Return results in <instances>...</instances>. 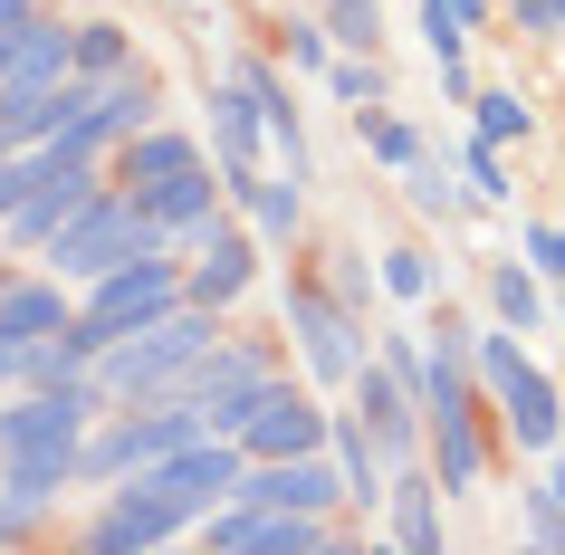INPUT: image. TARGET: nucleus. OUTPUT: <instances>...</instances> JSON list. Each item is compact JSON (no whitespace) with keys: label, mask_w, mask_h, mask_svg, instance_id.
<instances>
[{"label":"nucleus","mask_w":565,"mask_h":555,"mask_svg":"<svg viewBox=\"0 0 565 555\" xmlns=\"http://www.w3.org/2000/svg\"><path fill=\"white\" fill-rule=\"evenodd\" d=\"M460 173H470V202H508V192H518V182H508V145H460Z\"/></svg>","instance_id":"30"},{"label":"nucleus","mask_w":565,"mask_h":555,"mask_svg":"<svg viewBox=\"0 0 565 555\" xmlns=\"http://www.w3.org/2000/svg\"><path fill=\"white\" fill-rule=\"evenodd\" d=\"M527 546L565 555V489H546V479H536V489H527Z\"/></svg>","instance_id":"33"},{"label":"nucleus","mask_w":565,"mask_h":555,"mask_svg":"<svg viewBox=\"0 0 565 555\" xmlns=\"http://www.w3.org/2000/svg\"><path fill=\"white\" fill-rule=\"evenodd\" d=\"M327 87L335 96H345V106H355V116H364V106H384V67H374V58H327Z\"/></svg>","instance_id":"31"},{"label":"nucleus","mask_w":565,"mask_h":555,"mask_svg":"<svg viewBox=\"0 0 565 555\" xmlns=\"http://www.w3.org/2000/svg\"><path fill=\"white\" fill-rule=\"evenodd\" d=\"M39 10H58V0H0V30H10V20H39Z\"/></svg>","instance_id":"39"},{"label":"nucleus","mask_w":565,"mask_h":555,"mask_svg":"<svg viewBox=\"0 0 565 555\" xmlns=\"http://www.w3.org/2000/svg\"><path fill=\"white\" fill-rule=\"evenodd\" d=\"M0 393H20V345L0 335Z\"/></svg>","instance_id":"40"},{"label":"nucleus","mask_w":565,"mask_h":555,"mask_svg":"<svg viewBox=\"0 0 565 555\" xmlns=\"http://www.w3.org/2000/svg\"><path fill=\"white\" fill-rule=\"evenodd\" d=\"M470 383L489 393V412H499V440H508V450H527V460L565 450V393H556V374H546V364L518 345V325H499V317H479V325H470Z\"/></svg>","instance_id":"2"},{"label":"nucleus","mask_w":565,"mask_h":555,"mask_svg":"<svg viewBox=\"0 0 565 555\" xmlns=\"http://www.w3.org/2000/svg\"><path fill=\"white\" fill-rule=\"evenodd\" d=\"M221 335H231V325L182 297L173 317L135 325V335H106V345L87 354V383H96V403H163V393H182V374H192Z\"/></svg>","instance_id":"1"},{"label":"nucleus","mask_w":565,"mask_h":555,"mask_svg":"<svg viewBox=\"0 0 565 555\" xmlns=\"http://www.w3.org/2000/svg\"><path fill=\"white\" fill-rule=\"evenodd\" d=\"M508 10H518V30H527V39H565L556 0H508Z\"/></svg>","instance_id":"37"},{"label":"nucleus","mask_w":565,"mask_h":555,"mask_svg":"<svg viewBox=\"0 0 565 555\" xmlns=\"http://www.w3.org/2000/svg\"><path fill=\"white\" fill-rule=\"evenodd\" d=\"M77 317V288L49 278V268H0V335L10 345H39V335H58Z\"/></svg>","instance_id":"15"},{"label":"nucleus","mask_w":565,"mask_h":555,"mask_svg":"<svg viewBox=\"0 0 565 555\" xmlns=\"http://www.w3.org/2000/svg\"><path fill=\"white\" fill-rule=\"evenodd\" d=\"M221 202H239L249 239H268V249H298V239H307V182H268V173H221Z\"/></svg>","instance_id":"16"},{"label":"nucleus","mask_w":565,"mask_h":555,"mask_svg":"<svg viewBox=\"0 0 565 555\" xmlns=\"http://www.w3.org/2000/svg\"><path fill=\"white\" fill-rule=\"evenodd\" d=\"M556 20H565V0H556Z\"/></svg>","instance_id":"41"},{"label":"nucleus","mask_w":565,"mask_h":555,"mask_svg":"<svg viewBox=\"0 0 565 555\" xmlns=\"http://www.w3.org/2000/svg\"><path fill=\"white\" fill-rule=\"evenodd\" d=\"M345 412H355V421H364V440L384 450V469L422 460V403L384 374V354H364L355 374H345Z\"/></svg>","instance_id":"12"},{"label":"nucleus","mask_w":565,"mask_h":555,"mask_svg":"<svg viewBox=\"0 0 565 555\" xmlns=\"http://www.w3.org/2000/svg\"><path fill=\"white\" fill-rule=\"evenodd\" d=\"M58 77H67V20L58 10L0 30V87H58Z\"/></svg>","instance_id":"19"},{"label":"nucleus","mask_w":565,"mask_h":555,"mask_svg":"<svg viewBox=\"0 0 565 555\" xmlns=\"http://www.w3.org/2000/svg\"><path fill=\"white\" fill-rule=\"evenodd\" d=\"M145 249H173V239L145 221V202H135L125 182H96L87 202L67 211L49 239H39V268H49V278H67V288H87V278H106V268H125V259H145Z\"/></svg>","instance_id":"3"},{"label":"nucleus","mask_w":565,"mask_h":555,"mask_svg":"<svg viewBox=\"0 0 565 555\" xmlns=\"http://www.w3.org/2000/svg\"><path fill=\"white\" fill-rule=\"evenodd\" d=\"M231 440H239V460H278V450H327V403L307 393V383H288V364L239 403V421H231Z\"/></svg>","instance_id":"8"},{"label":"nucleus","mask_w":565,"mask_h":555,"mask_svg":"<svg viewBox=\"0 0 565 555\" xmlns=\"http://www.w3.org/2000/svg\"><path fill=\"white\" fill-rule=\"evenodd\" d=\"M135 479H153V489L173 498L182 517H211V508L231 498V479H239V440L202 431V440H182V450H163L153 469H135Z\"/></svg>","instance_id":"13"},{"label":"nucleus","mask_w":565,"mask_h":555,"mask_svg":"<svg viewBox=\"0 0 565 555\" xmlns=\"http://www.w3.org/2000/svg\"><path fill=\"white\" fill-rule=\"evenodd\" d=\"M317 30H327L345 58H374V49H384V10H374V0H327V20H317Z\"/></svg>","instance_id":"28"},{"label":"nucleus","mask_w":565,"mask_h":555,"mask_svg":"<svg viewBox=\"0 0 565 555\" xmlns=\"http://www.w3.org/2000/svg\"><path fill=\"white\" fill-rule=\"evenodd\" d=\"M192 536L211 555H327V546H345L335 517H307V508H231V498L211 517H192Z\"/></svg>","instance_id":"7"},{"label":"nucleus","mask_w":565,"mask_h":555,"mask_svg":"<svg viewBox=\"0 0 565 555\" xmlns=\"http://www.w3.org/2000/svg\"><path fill=\"white\" fill-rule=\"evenodd\" d=\"M355 125H364V145H374V163H384V173H403V163L422 153V135H413L403 116H393V106H364Z\"/></svg>","instance_id":"29"},{"label":"nucleus","mask_w":565,"mask_h":555,"mask_svg":"<svg viewBox=\"0 0 565 555\" xmlns=\"http://www.w3.org/2000/svg\"><path fill=\"white\" fill-rule=\"evenodd\" d=\"M374 288H384V297H403V307H431V297H441V259H431L422 239H393V249H384V268H374Z\"/></svg>","instance_id":"25"},{"label":"nucleus","mask_w":565,"mask_h":555,"mask_svg":"<svg viewBox=\"0 0 565 555\" xmlns=\"http://www.w3.org/2000/svg\"><path fill=\"white\" fill-rule=\"evenodd\" d=\"M527 268L565 288V221H556V231H527Z\"/></svg>","instance_id":"35"},{"label":"nucleus","mask_w":565,"mask_h":555,"mask_svg":"<svg viewBox=\"0 0 565 555\" xmlns=\"http://www.w3.org/2000/svg\"><path fill=\"white\" fill-rule=\"evenodd\" d=\"M470 135H479V145H527V135H536V106L518 87H470Z\"/></svg>","instance_id":"26"},{"label":"nucleus","mask_w":565,"mask_h":555,"mask_svg":"<svg viewBox=\"0 0 565 555\" xmlns=\"http://www.w3.org/2000/svg\"><path fill=\"white\" fill-rule=\"evenodd\" d=\"M288 345H298L307 383H327V393H345V374L374 354L364 345V317L327 288V268H298V278H288Z\"/></svg>","instance_id":"4"},{"label":"nucleus","mask_w":565,"mask_h":555,"mask_svg":"<svg viewBox=\"0 0 565 555\" xmlns=\"http://www.w3.org/2000/svg\"><path fill=\"white\" fill-rule=\"evenodd\" d=\"M278 49H288V67H317V77H327V58H335V39L317 30V20H278Z\"/></svg>","instance_id":"34"},{"label":"nucleus","mask_w":565,"mask_h":555,"mask_svg":"<svg viewBox=\"0 0 565 555\" xmlns=\"http://www.w3.org/2000/svg\"><path fill=\"white\" fill-rule=\"evenodd\" d=\"M163 116V77H153L145 58L135 67H116V77H96V96H87V125H96V145L116 153L125 135H135V125H153Z\"/></svg>","instance_id":"18"},{"label":"nucleus","mask_w":565,"mask_h":555,"mask_svg":"<svg viewBox=\"0 0 565 555\" xmlns=\"http://www.w3.org/2000/svg\"><path fill=\"white\" fill-rule=\"evenodd\" d=\"M30 173H39V153H0V221L20 211V192H30Z\"/></svg>","instance_id":"36"},{"label":"nucleus","mask_w":565,"mask_h":555,"mask_svg":"<svg viewBox=\"0 0 565 555\" xmlns=\"http://www.w3.org/2000/svg\"><path fill=\"white\" fill-rule=\"evenodd\" d=\"M546 307H556V297H546V278H536L527 259H489V317H499V325L536 335V325H546Z\"/></svg>","instance_id":"22"},{"label":"nucleus","mask_w":565,"mask_h":555,"mask_svg":"<svg viewBox=\"0 0 565 555\" xmlns=\"http://www.w3.org/2000/svg\"><path fill=\"white\" fill-rule=\"evenodd\" d=\"M173 307H182V259L173 249H145V259H125V268L77 288V335L106 345V335H135V325L173 317Z\"/></svg>","instance_id":"5"},{"label":"nucleus","mask_w":565,"mask_h":555,"mask_svg":"<svg viewBox=\"0 0 565 555\" xmlns=\"http://www.w3.org/2000/svg\"><path fill=\"white\" fill-rule=\"evenodd\" d=\"M441 508L450 498H441V479H431L422 460H403L384 479V517H393V546L403 555H441Z\"/></svg>","instance_id":"17"},{"label":"nucleus","mask_w":565,"mask_h":555,"mask_svg":"<svg viewBox=\"0 0 565 555\" xmlns=\"http://www.w3.org/2000/svg\"><path fill=\"white\" fill-rule=\"evenodd\" d=\"M499 20V0H422V39L431 58H470V39Z\"/></svg>","instance_id":"24"},{"label":"nucleus","mask_w":565,"mask_h":555,"mask_svg":"<svg viewBox=\"0 0 565 555\" xmlns=\"http://www.w3.org/2000/svg\"><path fill=\"white\" fill-rule=\"evenodd\" d=\"M96 182H106V163H96V153H58V145H39L30 192H20V211L0 221V231H10V249H30V259H39V239L58 231V221H67L77 202H87Z\"/></svg>","instance_id":"11"},{"label":"nucleus","mask_w":565,"mask_h":555,"mask_svg":"<svg viewBox=\"0 0 565 555\" xmlns=\"http://www.w3.org/2000/svg\"><path fill=\"white\" fill-rule=\"evenodd\" d=\"M96 77H58V87H0V153H39L87 116Z\"/></svg>","instance_id":"14"},{"label":"nucleus","mask_w":565,"mask_h":555,"mask_svg":"<svg viewBox=\"0 0 565 555\" xmlns=\"http://www.w3.org/2000/svg\"><path fill=\"white\" fill-rule=\"evenodd\" d=\"M173 536H192V517L153 479H116L106 508L87 517V555H153V546H173Z\"/></svg>","instance_id":"10"},{"label":"nucleus","mask_w":565,"mask_h":555,"mask_svg":"<svg viewBox=\"0 0 565 555\" xmlns=\"http://www.w3.org/2000/svg\"><path fill=\"white\" fill-rule=\"evenodd\" d=\"M403 202L422 211V221H460V182H450V163L431 145L413 153V163H403Z\"/></svg>","instance_id":"27"},{"label":"nucleus","mask_w":565,"mask_h":555,"mask_svg":"<svg viewBox=\"0 0 565 555\" xmlns=\"http://www.w3.org/2000/svg\"><path fill=\"white\" fill-rule=\"evenodd\" d=\"M374 354H384V374H393V383H403V393L422 403V383H431V345H422V335H384Z\"/></svg>","instance_id":"32"},{"label":"nucleus","mask_w":565,"mask_h":555,"mask_svg":"<svg viewBox=\"0 0 565 555\" xmlns=\"http://www.w3.org/2000/svg\"><path fill=\"white\" fill-rule=\"evenodd\" d=\"M327 288H335V297H345V307L364 317V297H374V278H364V259H335V278H327Z\"/></svg>","instance_id":"38"},{"label":"nucleus","mask_w":565,"mask_h":555,"mask_svg":"<svg viewBox=\"0 0 565 555\" xmlns=\"http://www.w3.org/2000/svg\"><path fill=\"white\" fill-rule=\"evenodd\" d=\"M231 77L249 87V106H259V125H268V145L288 153V182H307V116H298V96H288V77H278L268 58H239Z\"/></svg>","instance_id":"20"},{"label":"nucleus","mask_w":565,"mask_h":555,"mask_svg":"<svg viewBox=\"0 0 565 555\" xmlns=\"http://www.w3.org/2000/svg\"><path fill=\"white\" fill-rule=\"evenodd\" d=\"M278 364H288V354H278V345H259V335H221V345H211L202 364L182 374V403L202 412V431H221V440H231L239 403H249V393H259V383L278 374Z\"/></svg>","instance_id":"9"},{"label":"nucleus","mask_w":565,"mask_h":555,"mask_svg":"<svg viewBox=\"0 0 565 555\" xmlns=\"http://www.w3.org/2000/svg\"><path fill=\"white\" fill-rule=\"evenodd\" d=\"M116 67H135L125 20H67V77H116Z\"/></svg>","instance_id":"23"},{"label":"nucleus","mask_w":565,"mask_h":555,"mask_svg":"<svg viewBox=\"0 0 565 555\" xmlns=\"http://www.w3.org/2000/svg\"><path fill=\"white\" fill-rule=\"evenodd\" d=\"M173 259H182V297H192V307H211V317H231L239 297L259 288V239L239 231V221H221V211H211V221H192V231L173 239Z\"/></svg>","instance_id":"6"},{"label":"nucleus","mask_w":565,"mask_h":555,"mask_svg":"<svg viewBox=\"0 0 565 555\" xmlns=\"http://www.w3.org/2000/svg\"><path fill=\"white\" fill-rule=\"evenodd\" d=\"M259 153H268L259 106H249L239 77H221V87H211V163H221V173H259Z\"/></svg>","instance_id":"21"}]
</instances>
